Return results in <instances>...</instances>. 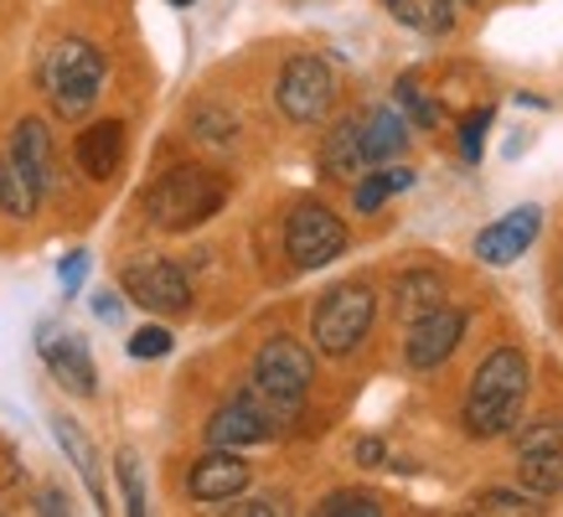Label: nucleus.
Segmentation results:
<instances>
[{"instance_id": "f257e3e1", "label": "nucleus", "mask_w": 563, "mask_h": 517, "mask_svg": "<svg viewBox=\"0 0 563 517\" xmlns=\"http://www.w3.org/2000/svg\"><path fill=\"white\" fill-rule=\"evenodd\" d=\"M528 398V358L517 346H496L492 358L476 367L471 394H465L461 425L471 440H496V435L512 430L517 409Z\"/></svg>"}, {"instance_id": "f03ea898", "label": "nucleus", "mask_w": 563, "mask_h": 517, "mask_svg": "<svg viewBox=\"0 0 563 517\" xmlns=\"http://www.w3.org/2000/svg\"><path fill=\"white\" fill-rule=\"evenodd\" d=\"M228 202V182L207 166H176L145 191V218L166 233H187V228L207 223L218 207Z\"/></svg>"}, {"instance_id": "7ed1b4c3", "label": "nucleus", "mask_w": 563, "mask_h": 517, "mask_svg": "<svg viewBox=\"0 0 563 517\" xmlns=\"http://www.w3.org/2000/svg\"><path fill=\"white\" fill-rule=\"evenodd\" d=\"M42 88H47L52 109H57L63 120H84L103 88L99 47H93V42H78V36L57 42V47L47 52V63H42Z\"/></svg>"}, {"instance_id": "20e7f679", "label": "nucleus", "mask_w": 563, "mask_h": 517, "mask_svg": "<svg viewBox=\"0 0 563 517\" xmlns=\"http://www.w3.org/2000/svg\"><path fill=\"white\" fill-rule=\"evenodd\" d=\"M373 316H377V295L367 285H336L316 306V321H310V337L321 346L325 358H346L357 352L362 337L373 331Z\"/></svg>"}, {"instance_id": "39448f33", "label": "nucleus", "mask_w": 563, "mask_h": 517, "mask_svg": "<svg viewBox=\"0 0 563 517\" xmlns=\"http://www.w3.org/2000/svg\"><path fill=\"white\" fill-rule=\"evenodd\" d=\"M310 378H316V362H310L306 342H295V337H269V342L258 346L254 388L264 394V404H269L274 414L300 409V398H306Z\"/></svg>"}, {"instance_id": "423d86ee", "label": "nucleus", "mask_w": 563, "mask_h": 517, "mask_svg": "<svg viewBox=\"0 0 563 517\" xmlns=\"http://www.w3.org/2000/svg\"><path fill=\"white\" fill-rule=\"evenodd\" d=\"M274 103H279V114L295 124H316L336 103V73L325 57H290L285 73H279V84H274Z\"/></svg>"}, {"instance_id": "0eeeda50", "label": "nucleus", "mask_w": 563, "mask_h": 517, "mask_svg": "<svg viewBox=\"0 0 563 517\" xmlns=\"http://www.w3.org/2000/svg\"><path fill=\"white\" fill-rule=\"evenodd\" d=\"M120 285L135 306L155 310V316H187L191 310V279L181 275V264H172V258H155V254L130 258L120 270Z\"/></svg>"}, {"instance_id": "6e6552de", "label": "nucleus", "mask_w": 563, "mask_h": 517, "mask_svg": "<svg viewBox=\"0 0 563 517\" xmlns=\"http://www.w3.org/2000/svg\"><path fill=\"white\" fill-rule=\"evenodd\" d=\"M346 249V223L325 202H295L285 223V254L295 270H321Z\"/></svg>"}, {"instance_id": "1a4fd4ad", "label": "nucleus", "mask_w": 563, "mask_h": 517, "mask_svg": "<svg viewBox=\"0 0 563 517\" xmlns=\"http://www.w3.org/2000/svg\"><path fill=\"white\" fill-rule=\"evenodd\" d=\"M465 327H471V316L455 306H434L424 310L419 321L409 327V342H404V358H409V367H419V373H429V367H440L455 346H461Z\"/></svg>"}, {"instance_id": "9d476101", "label": "nucleus", "mask_w": 563, "mask_h": 517, "mask_svg": "<svg viewBox=\"0 0 563 517\" xmlns=\"http://www.w3.org/2000/svg\"><path fill=\"white\" fill-rule=\"evenodd\" d=\"M274 435V409L264 404V394H239L228 398L212 419H207V446H222V450H239V446H258Z\"/></svg>"}, {"instance_id": "9b49d317", "label": "nucleus", "mask_w": 563, "mask_h": 517, "mask_svg": "<svg viewBox=\"0 0 563 517\" xmlns=\"http://www.w3.org/2000/svg\"><path fill=\"white\" fill-rule=\"evenodd\" d=\"M42 358H47L52 378L63 383L68 394L88 398L93 388H99V373H93V358H88L84 337H73V331H63V337H57L52 327H42Z\"/></svg>"}, {"instance_id": "f8f14e48", "label": "nucleus", "mask_w": 563, "mask_h": 517, "mask_svg": "<svg viewBox=\"0 0 563 517\" xmlns=\"http://www.w3.org/2000/svg\"><path fill=\"white\" fill-rule=\"evenodd\" d=\"M249 461L243 455H233V450H222V446H212L202 455V461L191 465V476H187V492L197 502H228V497H239L243 486H249Z\"/></svg>"}, {"instance_id": "ddd939ff", "label": "nucleus", "mask_w": 563, "mask_h": 517, "mask_svg": "<svg viewBox=\"0 0 563 517\" xmlns=\"http://www.w3.org/2000/svg\"><path fill=\"white\" fill-rule=\"evenodd\" d=\"M538 228H543V212H538V207H517L501 223L476 233V258H486V264H512V258L538 239Z\"/></svg>"}, {"instance_id": "4468645a", "label": "nucleus", "mask_w": 563, "mask_h": 517, "mask_svg": "<svg viewBox=\"0 0 563 517\" xmlns=\"http://www.w3.org/2000/svg\"><path fill=\"white\" fill-rule=\"evenodd\" d=\"M120 161H124V124L120 120H99L78 135V172H84L88 182H109V176L120 172Z\"/></svg>"}, {"instance_id": "2eb2a0df", "label": "nucleus", "mask_w": 563, "mask_h": 517, "mask_svg": "<svg viewBox=\"0 0 563 517\" xmlns=\"http://www.w3.org/2000/svg\"><path fill=\"white\" fill-rule=\"evenodd\" d=\"M11 155L36 176V187L52 191L57 187V155H52V135L42 120H21L16 135H11Z\"/></svg>"}, {"instance_id": "dca6fc26", "label": "nucleus", "mask_w": 563, "mask_h": 517, "mask_svg": "<svg viewBox=\"0 0 563 517\" xmlns=\"http://www.w3.org/2000/svg\"><path fill=\"white\" fill-rule=\"evenodd\" d=\"M42 197H47V191L36 187V176L26 172V166H21L16 155H11V151L0 155V212H5V218H21V223H26V218H36Z\"/></svg>"}, {"instance_id": "f3484780", "label": "nucleus", "mask_w": 563, "mask_h": 517, "mask_svg": "<svg viewBox=\"0 0 563 517\" xmlns=\"http://www.w3.org/2000/svg\"><path fill=\"white\" fill-rule=\"evenodd\" d=\"M357 124H362V155L377 161V166L409 151V120H404L398 109H373V114Z\"/></svg>"}, {"instance_id": "a211bd4d", "label": "nucleus", "mask_w": 563, "mask_h": 517, "mask_svg": "<svg viewBox=\"0 0 563 517\" xmlns=\"http://www.w3.org/2000/svg\"><path fill=\"white\" fill-rule=\"evenodd\" d=\"M321 166H325V176H336V182H357L362 176L367 155H362V124L357 120H342L331 135H325Z\"/></svg>"}, {"instance_id": "6ab92c4d", "label": "nucleus", "mask_w": 563, "mask_h": 517, "mask_svg": "<svg viewBox=\"0 0 563 517\" xmlns=\"http://www.w3.org/2000/svg\"><path fill=\"white\" fill-rule=\"evenodd\" d=\"M393 306H398V316L419 321L424 310L444 306V279L434 275V270H409V275H398V285H393Z\"/></svg>"}, {"instance_id": "aec40b11", "label": "nucleus", "mask_w": 563, "mask_h": 517, "mask_svg": "<svg viewBox=\"0 0 563 517\" xmlns=\"http://www.w3.org/2000/svg\"><path fill=\"white\" fill-rule=\"evenodd\" d=\"M388 11L398 26L424 36H444L455 26V0H388Z\"/></svg>"}, {"instance_id": "412c9836", "label": "nucleus", "mask_w": 563, "mask_h": 517, "mask_svg": "<svg viewBox=\"0 0 563 517\" xmlns=\"http://www.w3.org/2000/svg\"><path fill=\"white\" fill-rule=\"evenodd\" d=\"M52 430H57V446H63V450H68V455H73V465H78V476H84V482H88V492H93V502H99V507H103L99 465H93V446H88V440H84V430H78L73 419H63V414L52 419Z\"/></svg>"}, {"instance_id": "4be33fe9", "label": "nucleus", "mask_w": 563, "mask_h": 517, "mask_svg": "<svg viewBox=\"0 0 563 517\" xmlns=\"http://www.w3.org/2000/svg\"><path fill=\"white\" fill-rule=\"evenodd\" d=\"M522 486H528L532 497H559L563 492V450L522 455Z\"/></svg>"}, {"instance_id": "5701e85b", "label": "nucleus", "mask_w": 563, "mask_h": 517, "mask_svg": "<svg viewBox=\"0 0 563 517\" xmlns=\"http://www.w3.org/2000/svg\"><path fill=\"white\" fill-rule=\"evenodd\" d=\"M383 513V502L373 492H331L321 497V517H377Z\"/></svg>"}, {"instance_id": "b1692460", "label": "nucleus", "mask_w": 563, "mask_h": 517, "mask_svg": "<svg viewBox=\"0 0 563 517\" xmlns=\"http://www.w3.org/2000/svg\"><path fill=\"white\" fill-rule=\"evenodd\" d=\"M543 450H563V419H532L517 435V455H543Z\"/></svg>"}, {"instance_id": "393cba45", "label": "nucleus", "mask_w": 563, "mask_h": 517, "mask_svg": "<svg viewBox=\"0 0 563 517\" xmlns=\"http://www.w3.org/2000/svg\"><path fill=\"white\" fill-rule=\"evenodd\" d=\"M393 94H398V109H409L419 124H440V103L429 99V94H419V78H413V73H404Z\"/></svg>"}, {"instance_id": "a878e982", "label": "nucleus", "mask_w": 563, "mask_h": 517, "mask_svg": "<svg viewBox=\"0 0 563 517\" xmlns=\"http://www.w3.org/2000/svg\"><path fill=\"white\" fill-rule=\"evenodd\" d=\"M114 465H120V486H124V502H130V513H145V486H140V461L135 450H120L114 455Z\"/></svg>"}, {"instance_id": "bb28decb", "label": "nucleus", "mask_w": 563, "mask_h": 517, "mask_svg": "<svg viewBox=\"0 0 563 517\" xmlns=\"http://www.w3.org/2000/svg\"><path fill=\"white\" fill-rule=\"evenodd\" d=\"M172 352V331L166 327H140L135 337H130V358L151 362V358H166Z\"/></svg>"}, {"instance_id": "cd10ccee", "label": "nucleus", "mask_w": 563, "mask_h": 517, "mask_svg": "<svg viewBox=\"0 0 563 517\" xmlns=\"http://www.w3.org/2000/svg\"><path fill=\"white\" fill-rule=\"evenodd\" d=\"M476 513H543V507L532 497H522V492H481Z\"/></svg>"}, {"instance_id": "c85d7f7f", "label": "nucleus", "mask_w": 563, "mask_h": 517, "mask_svg": "<svg viewBox=\"0 0 563 517\" xmlns=\"http://www.w3.org/2000/svg\"><path fill=\"white\" fill-rule=\"evenodd\" d=\"M393 197L388 187V176L373 172V176H357V191H352V202H357V212H377V207Z\"/></svg>"}, {"instance_id": "c756f323", "label": "nucleus", "mask_w": 563, "mask_h": 517, "mask_svg": "<svg viewBox=\"0 0 563 517\" xmlns=\"http://www.w3.org/2000/svg\"><path fill=\"white\" fill-rule=\"evenodd\" d=\"M486 130H492V109H476L471 120H461V151L471 161H481V151H486Z\"/></svg>"}, {"instance_id": "7c9ffc66", "label": "nucleus", "mask_w": 563, "mask_h": 517, "mask_svg": "<svg viewBox=\"0 0 563 517\" xmlns=\"http://www.w3.org/2000/svg\"><path fill=\"white\" fill-rule=\"evenodd\" d=\"M197 130H202V140H233V120L218 109H197Z\"/></svg>"}, {"instance_id": "2f4dec72", "label": "nucleus", "mask_w": 563, "mask_h": 517, "mask_svg": "<svg viewBox=\"0 0 563 517\" xmlns=\"http://www.w3.org/2000/svg\"><path fill=\"white\" fill-rule=\"evenodd\" d=\"M57 275H63V290H78V285H84V275H88V254H68L63 258V270H57Z\"/></svg>"}, {"instance_id": "473e14b6", "label": "nucleus", "mask_w": 563, "mask_h": 517, "mask_svg": "<svg viewBox=\"0 0 563 517\" xmlns=\"http://www.w3.org/2000/svg\"><path fill=\"white\" fill-rule=\"evenodd\" d=\"M357 461H362V465H383V461H388L383 440H357Z\"/></svg>"}, {"instance_id": "72a5a7b5", "label": "nucleus", "mask_w": 563, "mask_h": 517, "mask_svg": "<svg viewBox=\"0 0 563 517\" xmlns=\"http://www.w3.org/2000/svg\"><path fill=\"white\" fill-rule=\"evenodd\" d=\"M93 310H99V321H120V295H93Z\"/></svg>"}, {"instance_id": "f704fd0d", "label": "nucleus", "mask_w": 563, "mask_h": 517, "mask_svg": "<svg viewBox=\"0 0 563 517\" xmlns=\"http://www.w3.org/2000/svg\"><path fill=\"white\" fill-rule=\"evenodd\" d=\"M233 513H243V517H274L279 507H274V502H243V507H233Z\"/></svg>"}, {"instance_id": "c9c22d12", "label": "nucleus", "mask_w": 563, "mask_h": 517, "mask_svg": "<svg viewBox=\"0 0 563 517\" xmlns=\"http://www.w3.org/2000/svg\"><path fill=\"white\" fill-rule=\"evenodd\" d=\"M42 513H68V502L57 497V492H42Z\"/></svg>"}, {"instance_id": "e433bc0d", "label": "nucleus", "mask_w": 563, "mask_h": 517, "mask_svg": "<svg viewBox=\"0 0 563 517\" xmlns=\"http://www.w3.org/2000/svg\"><path fill=\"white\" fill-rule=\"evenodd\" d=\"M172 6H191V0H172Z\"/></svg>"}, {"instance_id": "4c0bfd02", "label": "nucleus", "mask_w": 563, "mask_h": 517, "mask_svg": "<svg viewBox=\"0 0 563 517\" xmlns=\"http://www.w3.org/2000/svg\"><path fill=\"white\" fill-rule=\"evenodd\" d=\"M471 6H476V0H471Z\"/></svg>"}]
</instances>
